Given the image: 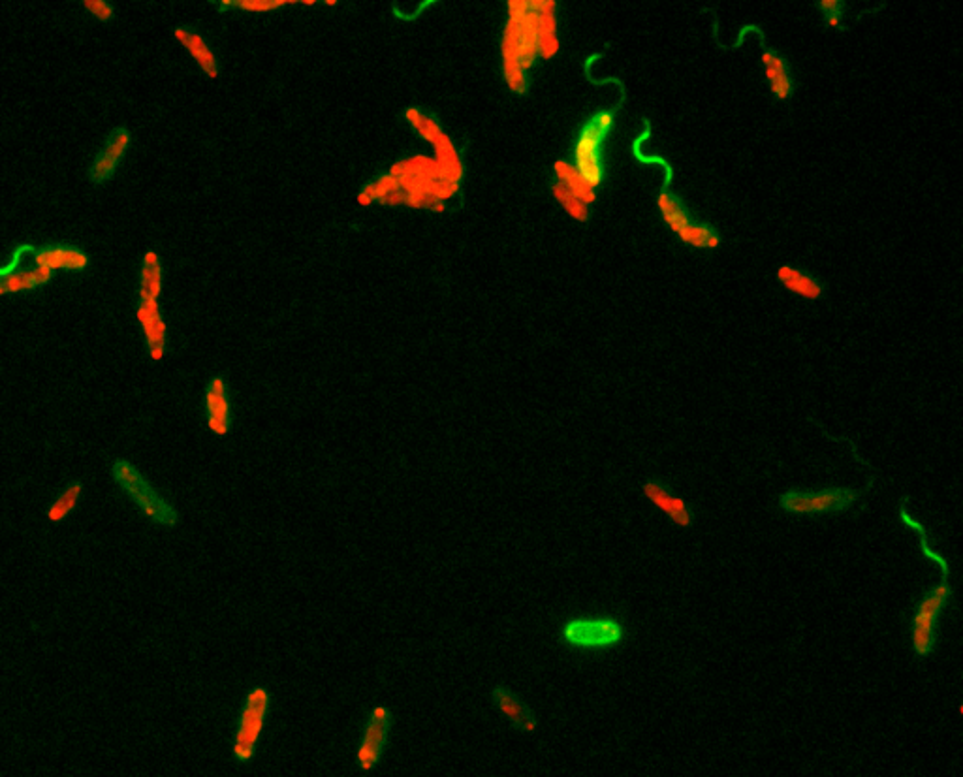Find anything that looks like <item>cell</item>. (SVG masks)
Instances as JSON below:
<instances>
[{"mask_svg":"<svg viewBox=\"0 0 963 777\" xmlns=\"http://www.w3.org/2000/svg\"><path fill=\"white\" fill-rule=\"evenodd\" d=\"M819 6H821L822 14L826 17V23L830 27H839V21L843 16V4L839 0H822Z\"/></svg>","mask_w":963,"mask_h":777,"instance_id":"cell-28","label":"cell"},{"mask_svg":"<svg viewBox=\"0 0 963 777\" xmlns=\"http://www.w3.org/2000/svg\"><path fill=\"white\" fill-rule=\"evenodd\" d=\"M392 725H394V715H392V710L388 706L379 704V706L371 708V712L365 719L360 746L356 751V762H358L360 770L371 772L379 766L380 759H382L386 746H388V740H390Z\"/></svg>","mask_w":963,"mask_h":777,"instance_id":"cell-8","label":"cell"},{"mask_svg":"<svg viewBox=\"0 0 963 777\" xmlns=\"http://www.w3.org/2000/svg\"><path fill=\"white\" fill-rule=\"evenodd\" d=\"M555 175H557V183L565 187L572 196H576L585 206H591L597 200L595 189L589 183H585L584 177L578 174V170L569 162L565 160L555 162Z\"/></svg>","mask_w":963,"mask_h":777,"instance_id":"cell-18","label":"cell"},{"mask_svg":"<svg viewBox=\"0 0 963 777\" xmlns=\"http://www.w3.org/2000/svg\"><path fill=\"white\" fill-rule=\"evenodd\" d=\"M34 260L38 266L55 271H83L89 266V256L85 251L72 245H48L34 249Z\"/></svg>","mask_w":963,"mask_h":777,"instance_id":"cell-14","label":"cell"},{"mask_svg":"<svg viewBox=\"0 0 963 777\" xmlns=\"http://www.w3.org/2000/svg\"><path fill=\"white\" fill-rule=\"evenodd\" d=\"M540 55L537 16L531 2H508V25L503 40V68L508 87L516 93L527 91V70Z\"/></svg>","mask_w":963,"mask_h":777,"instance_id":"cell-1","label":"cell"},{"mask_svg":"<svg viewBox=\"0 0 963 777\" xmlns=\"http://www.w3.org/2000/svg\"><path fill=\"white\" fill-rule=\"evenodd\" d=\"M269 706H271V695L268 687L256 685L247 693L245 702L241 706V714H239L236 734H234V746H232V753L237 762L253 761L258 740L266 725Z\"/></svg>","mask_w":963,"mask_h":777,"instance_id":"cell-4","label":"cell"},{"mask_svg":"<svg viewBox=\"0 0 963 777\" xmlns=\"http://www.w3.org/2000/svg\"><path fill=\"white\" fill-rule=\"evenodd\" d=\"M111 476L115 484L127 493L128 499L140 508L145 518L162 527H175L179 522L177 508L147 480V476L128 460H115L111 465Z\"/></svg>","mask_w":963,"mask_h":777,"instance_id":"cell-2","label":"cell"},{"mask_svg":"<svg viewBox=\"0 0 963 777\" xmlns=\"http://www.w3.org/2000/svg\"><path fill=\"white\" fill-rule=\"evenodd\" d=\"M950 595H952V589L948 584V578H943L941 584L930 589L916 606L913 627H911V635H913L911 638H913V650L918 657L932 655L933 648H935L937 621H939L941 612L945 610Z\"/></svg>","mask_w":963,"mask_h":777,"instance_id":"cell-5","label":"cell"},{"mask_svg":"<svg viewBox=\"0 0 963 777\" xmlns=\"http://www.w3.org/2000/svg\"><path fill=\"white\" fill-rule=\"evenodd\" d=\"M175 38L189 49L192 59L200 64V68L206 72L209 78H217V59L213 51L207 48L206 40L198 32L190 31L187 27L175 29Z\"/></svg>","mask_w":963,"mask_h":777,"instance_id":"cell-16","label":"cell"},{"mask_svg":"<svg viewBox=\"0 0 963 777\" xmlns=\"http://www.w3.org/2000/svg\"><path fill=\"white\" fill-rule=\"evenodd\" d=\"M162 290V266L155 251H147L143 256L142 271H140V302L158 300Z\"/></svg>","mask_w":963,"mask_h":777,"instance_id":"cell-20","label":"cell"},{"mask_svg":"<svg viewBox=\"0 0 963 777\" xmlns=\"http://www.w3.org/2000/svg\"><path fill=\"white\" fill-rule=\"evenodd\" d=\"M625 635L623 625L614 618L570 619L563 627V640L574 648H610L616 646Z\"/></svg>","mask_w":963,"mask_h":777,"instance_id":"cell-9","label":"cell"},{"mask_svg":"<svg viewBox=\"0 0 963 777\" xmlns=\"http://www.w3.org/2000/svg\"><path fill=\"white\" fill-rule=\"evenodd\" d=\"M764 63V74L766 80L770 81V89L779 100H787L792 95V80H790L789 64L775 55L774 51H766L762 55Z\"/></svg>","mask_w":963,"mask_h":777,"instance_id":"cell-17","label":"cell"},{"mask_svg":"<svg viewBox=\"0 0 963 777\" xmlns=\"http://www.w3.org/2000/svg\"><path fill=\"white\" fill-rule=\"evenodd\" d=\"M371 202H382V204H390V206L405 204V194L401 191L399 181L395 179L394 175L390 174L380 177L379 181L371 183V185L360 194V204H362V206H369Z\"/></svg>","mask_w":963,"mask_h":777,"instance_id":"cell-19","label":"cell"},{"mask_svg":"<svg viewBox=\"0 0 963 777\" xmlns=\"http://www.w3.org/2000/svg\"><path fill=\"white\" fill-rule=\"evenodd\" d=\"M678 236L683 243L693 245L696 249H715L721 243L719 234L706 222H691L679 232Z\"/></svg>","mask_w":963,"mask_h":777,"instance_id":"cell-23","label":"cell"},{"mask_svg":"<svg viewBox=\"0 0 963 777\" xmlns=\"http://www.w3.org/2000/svg\"><path fill=\"white\" fill-rule=\"evenodd\" d=\"M206 420L207 428L215 435L224 437L232 428V407L226 382L221 377H215L206 388Z\"/></svg>","mask_w":963,"mask_h":777,"instance_id":"cell-12","label":"cell"},{"mask_svg":"<svg viewBox=\"0 0 963 777\" xmlns=\"http://www.w3.org/2000/svg\"><path fill=\"white\" fill-rule=\"evenodd\" d=\"M136 317H138L140 324H142L149 356H151L153 360H162L164 349H166V324H164V320L160 317L157 300H147V302L138 303Z\"/></svg>","mask_w":963,"mask_h":777,"instance_id":"cell-15","label":"cell"},{"mask_svg":"<svg viewBox=\"0 0 963 777\" xmlns=\"http://www.w3.org/2000/svg\"><path fill=\"white\" fill-rule=\"evenodd\" d=\"M862 492L853 488H826L819 492L789 490L779 497V507L790 514H836L853 507Z\"/></svg>","mask_w":963,"mask_h":777,"instance_id":"cell-6","label":"cell"},{"mask_svg":"<svg viewBox=\"0 0 963 777\" xmlns=\"http://www.w3.org/2000/svg\"><path fill=\"white\" fill-rule=\"evenodd\" d=\"M83 6L87 8V12H89L91 16H95L96 19L102 21V23L111 21L113 16H115L113 6H111L110 2H106V0H85Z\"/></svg>","mask_w":963,"mask_h":777,"instance_id":"cell-27","label":"cell"},{"mask_svg":"<svg viewBox=\"0 0 963 777\" xmlns=\"http://www.w3.org/2000/svg\"><path fill=\"white\" fill-rule=\"evenodd\" d=\"M81 493H83V484L81 482H72L64 488L61 495L53 501V505L49 508L48 518L51 522H63L68 518V514L78 507L79 499H81Z\"/></svg>","mask_w":963,"mask_h":777,"instance_id":"cell-24","label":"cell"},{"mask_svg":"<svg viewBox=\"0 0 963 777\" xmlns=\"http://www.w3.org/2000/svg\"><path fill=\"white\" fill-rule=\"evenodd\" d=\"M659 209H661V213H663L664 222L670 226V230H672L674 234H679L687 224L693 222L691 221L689 211L683 206V202L679 200L676 194H672V192H661V196H659Z\"/></svg>","mask_w":963,"mask_h":777,"instance_id":"cell-22","label":"cell"},{"mask_svg":"<svg viewBox=\"0 0 963 777\" xmlns=\"http://www.w3.org/2000/svg\"><path fill=\"white\" fill-rule=\"evenodd\" d=\"M777 279L789 288L790 292L804 296L807 300H817L821 298L822 288L813 277L800 270H794L790 266H783L777 271Z\"/></svg>","mask_w":963,"mask_h":777,"instance_id":"cell-21","label":"cell"},{"mask_svg":"<svg viewBox=\"0 0 963 777\" xmlns=\"http://www.w3.org/2000/svg\"><path fill=\"white\" fill-rule=\"evenodd\" d=\"M614 111H600L595 113L589 123L582 128L576 149H574V168L584 177L593 189H597L604 179V164H602V143L610 130L614 127Z\"/></svg>","mask_w":963,"mask_h":777,"instance_id":"cell-3","label":"cell"},{"mask_svg":"<svg viewBox=\"0 0 963 777\" xmlns=\"http://www.w3.org/2000/svg\"><path fill=\"white\" fill-rule=\"evenodd\" d=\"M553 196L559 200V204L565 207V211L569 213L572 219L576 221L585 222L589 219V206L582 204L576 196H572L565 187H561L559 183L553 185Z\"/></svg>","mask_w":963,"mask_h":777,"instance_id":"cell-26","label":"cell"},{"mask_svg":"<svg viewBox=\"0 0 963 777\" xmlns=\"http://www.w3.org/2000/svg\"><path fill=\"white\" fill-rule=\"evenodd\" d=\"M642 490H644V495L648 497L649 501L659 510H663L664 514L674 524L679 525V527H689L693 524V520H695L693 510L681 497H676L674 493L670 492L661 480H648L642 486Z\"/></svg>","mask_w":963,"mask_h":777,"instance_id":"cell-13","label":"cell"},{"mask_svg":"<svg viewBox=\"0 0 963 777\" xmlns=\"http://www.w3.org/2000/svg\"><path fill=\"white\" fill-rule=\"evenodd\" d=\"M285 2H277V0H249V2H239L241 8L245 10H251V12H266V10H273V8H281Z\"/></svg>","mask_w":963,"mask_h":777,"instance_id":"cell-29","label":"cell"},{"mask_svg":"<svg viewBox=\"0 0 963 777\" xmlns=\"http://www.w3.org/2000/svg\"><path fill=\"white\" fill-rule=\"evenodd\" d=\"M34 249L31 245L17 247L12 260L0 268V296L34 290L51 281L53 271L36 264Z\"/></svg>","mask_w":963,"mask_h":777,"instance_id":"cell-7","label":"cell"},{"mask_svg":"<svg viewBox=\"0 0 963 777\" xmlns=\"http://www.w3.org/2000/svg\"><path fill=\"white\" fill-rule=\"evenodd\" d=\"M128 147H130V132L125 127L115 128L93 160L89 168V179L96 185L110 181L117 172L119 164L125 159Z\"/></svg>","mask_w":963,"mask_h":777,"instance_id":"cell-10","label":"cell"},{"mask_svg":"<svg viewBox=\"0 0 963 777\" xmlns=\"http://www.w3.org/2000/svg\"><path fill=\"white\" fill-rule=\"evenodd\" d=\"M900 518L903 524L907 525V527H911V529L915 531L916 535L920 537V548H922V554L926 555L928 559L935 561V563L939 565L941 572H943V578H948V574H950V567H948L947 559H945L943 555L933 552L932 548H930V544H928V537H926V529H924V525L920 524V522H916V520H913V518L909 516L907 508H905V503L901 505Z\"/></svg>","mask_w":963,"mask_h":777,"instance_id":"cell-25","label":"cell"},{"mask_svg":"<svg viewBox=\"0 0 963 777\" xmlns=\"http://www.w3.org/2000/svg\"><path fill=\"white\" fill-rule=\"evenodd\" d=\"M491 702L499 710V714L512 725V729L520 732H533L537 729V715L531 710V706L510 687H506L503 683L495 685L491 689Z\"/></svg>","mask_w":963,"mask_h":777,"instance_id":"cell-11","label":"cell"}]
</instances>
